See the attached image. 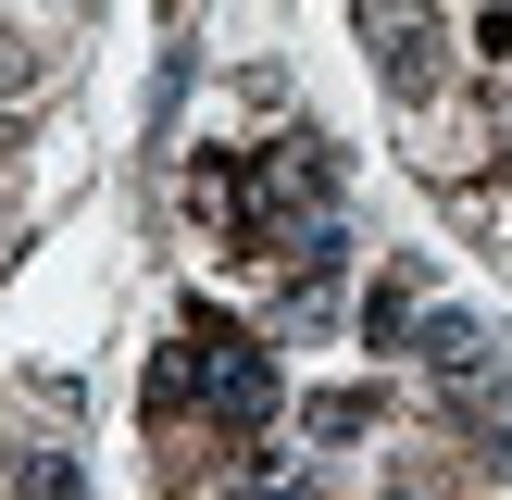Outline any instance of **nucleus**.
<instances>
[{"label":"nucleus","mask_w":512,"mask_h":500,"mask_svg":"<svg viewBox=\"0 0 512 500\" xmlns=\"http://www.w3.org/2000/svg\"><path fill=\"white\" fill-rule=\"evenodd\" d=\"M213 425V438H263L275 425V350L250 338V325L225 313H188L175 325V350L150 363V425Z\"/></svg>","instance_id":"nucleus-1"},{"label":"nucleus","mask_w":512,"mask_h":500,"mask_svg":"<svg viewBox=\"0 0 512 500\" xmlns=\"http://www.w3.org/2000/svg\"><path fill=\"white\" fill-rule=\"evenodd\" d=\"M363 50H375V75H388L400 100L438 88V13H425V0H363Z\"/></svg>","instance_id":"nucleus-2"},{"label":"nucleus","mask_w":512,"mask_h":500,"mask_svg":"<svg viewBox=\"0 0 512 500\" xmlns=\"http://www.w3.org/2000/svg\"><path fill=\"white\" fill-rule=\"evenodd\" d=\"M300 425H313V438H363V425H375V388H313Z\"/></svg>","instance_id":"nucleus-3"},{"label":"nucleus","mask_w":512,"mask_h":500,"mask_svg":"<svg viewBox=\"0 0 512 500\" xmlns=\"http://www.w3.org/2000/svg\"><path fill=\"white\" fill-rule=\"evenodd\" d=\"M463 50H475V63H488V75H512V0H475V25H463Z\"/></svg>","instance_id":"nucleus-4"},{"label":"nucleus","mask_w":512,"mask_h":500,"mask_svg":"<svg viewBox=\"0 0 512 500\" xmlns=\"http://www.w3.org/2000/svg\"><path fill=\"white\" fill-rule=\"evenodd\" d=\"M488 150H500V175H512V88H500V113H488Z\"/></svg>","instance_id":"nucleus-5"}]
</instances>
